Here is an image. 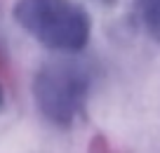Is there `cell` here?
<instances>
[{
	"instance_id": "obj_1",
	"label": "cell",
	"mask_w": 160,
	"mask_h": 153,
	"mask_svg": "<svg viewBox=\"0 0 160 153\" xmlns=\"http://www.w3.org/2000/svg\"><path fill=\"white\" fill-rule=\"evenodd\" d=\"M14 21L40 45L61 54H75L87 47L92 21L75 0H17Z\"/></svg>"
},
{
	"instance_id": "obj_2",
	"label": "cell",
	"mask_w": 160,
	"mask_h": 153,
	"mask_svg": "<svg viewBox=\"0 0 160 153\" xmlns=\"http://www.w3.org/2000/svg\"><path fill=\"white\" fill-rule=\"evenodd\" d=\"M94 69L73 54H61L40 66L33 80V97L38 111L50 123L68 127L82 111L92 89Z\"/></svg>"
},
{
	"instance_id": "obj_3",
	"label": "cell",
	"mask_w": 160,
	"mask_h": 153,
	"mask_svg": "<svg viewBox=\"0 0 160 153\" xmlns=\"http://www.w3.org/2000/svg\"><path fill=\"white\" fill-rule=\"evenodd\" d=\"M137 5V17L146 33L160 43V0H134Z\"/></svg>"
},
{
	"instance_id": "obj_4",
	"label": "cell",
	"mask_w": 160,
	"mask_h": 153,
	"mask_svg": "<svg viewBox=\"0 0 160 153\" xmlns=\"http://www.w3.org/2000/svg\"><path fill=\"white\" fill-rule=\"evenodd\" d=\"M2 104H5V94H2V87H0V109H2Z\"/></svg>"
},
{
	"instance_id": "obj_5",
	"label": "cell",
	"mask_w": 160,
	"mask_h": 153,
	"mask_svg": "<svg viewBox=\"0 0 160 153\" xmlns=\"http://www.w3.org/2000/svg\"><path fill=\"white\" fill-rule=\"evenodd\" d=\"M101 3H113V0H101Z\"/></svg>"
}]
</instances>
